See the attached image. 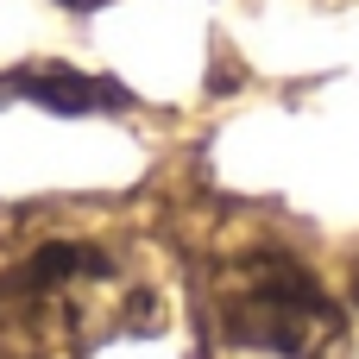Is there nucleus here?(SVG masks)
<instances>
[{
	"label": "nucleus",
	"instance_id": "nucleus-1",
	"mask_svg": "<svg viewBox=\"0 0 359 359\" xmlns=\"http://www.w3.org/2000/svg\"><path fill=\"white\" fill-rule=\"evenodd\" d=\"M208 322L221 341L271 359H347L341 303L290 252L252 246L208 271Z\"/></svg>",
	"mask_w": 359,
	"mask_h": 359
},
{
	"label": "nucleus",
	"instance_id": "nucleus-2",
	"mask_svg": "<svg viewBox=\"0 0 359 359\" xmlns=\"http://www.w3.org/2000/svg\"><path fill=\"white\" fill-rule=\"evenodd\" d=\"M63 6H76V13H88V6H107V0H63Z\"/></svg>",
	"mask_w": 359,
	"mask_h": 359
},
{
	"label": "nucleus",
	"instance_id": "nucleus-3",
	"mask_svg": "<svg viewBox=\"0 0 359 359\" xmlns=\"http://www.w3.org/2000/svg\"><path fill=\"white\" fill-rule=\"evenodd\" d=\"M353 297H359V271H353Z\"/></svg>",
	"mask_w": 359,
	"mask_h": 359
}]
</instances>
